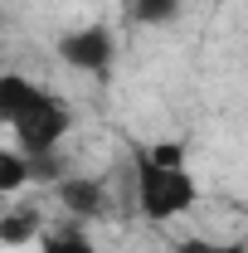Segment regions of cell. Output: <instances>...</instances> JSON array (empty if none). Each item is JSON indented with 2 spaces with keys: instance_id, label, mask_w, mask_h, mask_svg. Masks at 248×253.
<instances>
[{
  "instance_id": "30bf717a",
  "label": "cell",
  "mask_w": 248,
  "mask_h": 253,
  "mask_svg": "<svg viewBox=\"0 0 248 253\" xmlns=\"http://www.w3.org/2000/svg\"><path fill=\"white\" fill-rule=\"evenodd\" d=\"M146 156L165 170H185V146L180 141H156V146H146Z\"/></svg>"
},
{
  "instance_id": "277c9868",
  "label": "cell",
  "mask_w": 248,
  "mask_h": 253,
  "mask_svg": "<svg viewBox=\"0 0 248 253\" xmlns=\"http://www.w3.org/2000/svg\"><path fill=\"white\" fill-rule=\"evenodd\" d=\"M59 205L78 219H97L107 210V190L93 175H68V180H59Z\"/></svg>"
},
{
  "instance_id": "5b68a950",
  "label": "cell",
  "mask_w": 248,
  "mask_h": 253,
  "mask_svg": "<svg viewBox=\"0 0 248 253\" xmlns=\"http://www.w3.org/2000/svg\"><path fill=\"white\" fill-rule=\"evenodd\" d=\"M39 97H44V88L34 78H25V73H0V122L15 126Z\"/></svg>"
},
{
  "instance_id": "7a4b0ae2",
  "label": "cell",
  "mask_w": 248,
  "mask_h": 253,
  "mask_svg": "<svg viewBox=\"0 0 248 253\" xmlns=\"http://www.w3.org/2000/svg\"><path fill=\"white\" fill-rule=\"evenodd\" d=\"M68 126H73L68 102H63L59 93H49V88H44V97H39V102H34L30 112L10 126V131H15L20 156H25V161H49V156H54V146L68 136Z\"/></svg>"
},
{
  "instance_id": "3957f363",
  "label": "cell",
  "mask_w": 248,
  "mask_h": 253,
  "mask_svg": "<svg viewBox=\"0 0 248 253\" xmlns=\"http://www.w3.org/2000/svg\"><path fill=\"white\" fill-rule=\"evenodd\" d=\"M59 59L68 63V68H78V73L102 78V73L112 68V59H117V39H112V30H107V25H83V30H68V34L59 39Z\"/></svg>"
},
{
  "instance_id": "9c48e42d",
  "label": "cell",
  "mask_w": 248,
  "mask_h": 253,
  "mask_svg": "<svg viewBox=\"0 0 248 253\" xmlns=\"http://www.w3.org/2000/svg\"><path fill=\"white\" fill-rule=\"evenodd\" d=\"M39 253H93V244H88L78 229H63V234H49V239L39 244Z\"/></svg>"
},
{
  "instance_id": "52a82bcc",
  "label": "cell",
  "mask_w": 248,
  "mask_h": 253,
  "mask_svg": "<svg viewBox=\"0 0 248 253\" xmlns=\"http://www.w3.org/2000/svg\"><path fill=\"white\" fill-rule=\"evenodd\" d=\"M131 10V25H146V30H156V25H170L175 15H180V0H126Z\"/></svg>"
},
{
  "instance_id": "6da1fadb",
  "label": "cell",
  "mask_w": 248,
  "mask_h": 253,
  "mask_svg": "<svg viewBox=\"0 0 248 253\" xmlns=\"http://www.w3.org/2000/svg\"><path fill=\"white\" fill-rule=\"evenodd\" d=\"M131 175H136V210L151 224H170L195 210L200 200V185L190 170H165L156 166L146 151H131Z\"/></svg>"
},
{
  "instance_id": "8992f818",
  "label": "cell",
  "mask_w": 248,
  "mask_h": 253,
  "mask_svg": "<svg viewBox=\"0 0 248 253\" xmlns=\"http://www.w3.org/2000/svg\"><path fill=\"white\" fill-rule=\"evenodd\" d=\"M39 210H10V214H0V244L5 249H25L39 239Z\"/></svg>"
},
{
  "instance_id": "8fae6325",
  "label": "cell",
  "mask_w": 248,
  "mask_h": 253,
  "mask_svg": "<svg viewBox=\"0 0 248 253\" xmlns=\"http://www.w3.org/2000/svg\"><path fill=\"white\" fill-rule=\"evenodd\" d=\"M175 253H248L244 244H205V239H185Z\"/></svg>"
},
{
  "instance_id": "ba28073f",
  "label": "cell",
  "mask_w": 248,
  "mask_h": 253,
  "mask_svg": "<svg viewBox=\"0 0 248 253\" xmlns=\"http://www.w3.org/2000/svg\"><path fill=\"white\" fill-rule=\"evenodd\" d=\"M30 161L20 156V151H5L0 146V195H15V190H25L30 185Z\"/></svg>"
}]
</instances>
